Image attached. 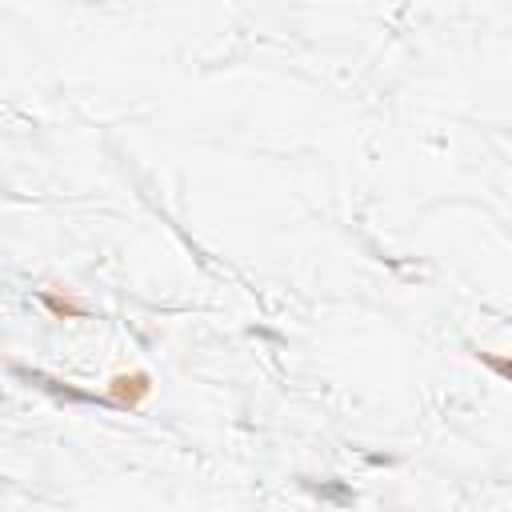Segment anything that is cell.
<instances>
[{
	"mask_svg": "<svg viewBox=\"0 0 512 512\" xmlns=\"http://www.w3.org/2000/svg\"><path fill=\"white\" fill-rule=\"evenodd\" d=\"M104 396H108L112 408H120V412H136V408L152 396V372H144V368L112 372L108 384H104Z\"/></svg>",
	"mask_w": 512,
	"mask_h": 512,
	"instance_id": "cell-1",
	"label": "cell"
},
{
	"mask_svg": "<svg viewBox=\"0 0 512 512\" xmlns=\"http://www.w3.org/2000/svg\"><path fill=\"white\" fill-rule=\"evenodd\" d=\"M12 372H16V376H24L28 384L44 388V392H48V396H56V400H68V404H108V396H96V392L72 388V384H64V380L48 376V372H36V368H20V364H12Z\"/></svg>",
	"mask_w": 512,
	"mask_h": 512,
	"instance_id": "cell-2",
	"label": "cell"
},
{
	"mask_svg": "<svg viewBox=\"0 0 512 512\" xmlns=\"http://www.w3.org/2000/svg\"><path fill=\"white\" fill-rule=\"evenodd\" d=\"M36 300H40V308H44L48 316H56V320H84V316H88V304H84V300H76L72 292L40 288V292H36Z\"/></svg>",
	"mask_w": 512,
	"mask_h": 512,
	"instance_id": "cell-3",
	"label": "cell"
},
{
	"mask_svg": "<svg viewBox=\"0 0 512 512\" xmlns=\"http://www.w3.org/2000/svg\"><path fill=\"white\" fill-rule=\"evenodd\" d=\"M472 352H476V360H480L492 376H500V380L512 384V356H496V352H480V348H472Z\"/></svg>",
	"mask_w": 512,
	"mask_h": 512,
	"instance_id": "cell-4",
	"label": "cell"
},
{
	"mask_svg": "<svg viewBox=\"0 0 512 512\" xmlns=\"http://www.w3.org/2000/svg\"><path fill=\"white\" fill-rule=\"evenodd\" d=\"M308 488L320 492V496H332V500H352V492L344 484H308Z\"/></svg>",
	"mask_w": 512,
	"mask_h": 512,
	"instance_id": "cell-5",
	"label": "cell"
}]
</instances>
